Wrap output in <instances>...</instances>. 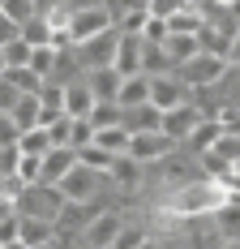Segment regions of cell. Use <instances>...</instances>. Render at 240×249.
Instances as JSON below:
<instances>
[{
	"label": "cell",
	"mask_w": 240,
	"mask_h": 249,
	"mask_svg": "<svg viewBox=\"0 0 240 249\" xmlns=\"http://www.w3.org/2000/svg\"><path fill=\"white\" fill-rule=\"evenodd\" d=\"M227 202V189L219 180H193L185 189H176L168 198V215H185V219H206Z\"/></svg>",
	"instance_id": "cell-1"
},
{
	"label": "cell",
	"mask_w": 240,
	"mask_h": 249,
	"mask_svg": "<svg viewBox=\"0 0 240 249\" xmlns=\"http://www.w3.org/2000/svg\"><path fill=\"white\" fill-rule=\"evenodd\" d=\"M65 202H69V198H65L56 185H26L13 206H17L22 219H48V224H56L60 211H65Z\"/></svg>",
	"instance_id": "cell-2"
},
{
	"label": "cell",
	"mask_w": 240,
	"mask_h": 249,
	"mask_svg": "<svg viewBox=\"0 0 240 249\" xmlns=\"http://www.w3.org/2000/svg\"><path fill=\"white\" fill-rule=\"evenodd\" d=\"M227 69H232V60H219V56H193L189 65H180L176 69V77L189 86V90H215L219 82L227 77Z\"/></svg>",
	"instance_id": "cell-3"
},
{
	"label": "cell",
	"mask_w": 240,
	"mask_h": 249,
	"mask_svg": "<svg viewBox=\"0 0 240 249\" xmlns=\"http://www.w3.org/2000/svg\"><path fill=\"white\" fill-rule=\"evenodd\" d=\"M103 185H112L107 180V172H95V168H86V163H77L56 189L65 194L69 202H99V194H103Z\"/></svg>",
	"instance_id": "cell-4"
},
{
	"label": "cell",
	"mask_w": 240,
	"mask_h": 249,
	"mask_svg": "<svg viewBox=\"0 0 240 249\" xmlns=\"http://www.w3.org/2000/svg\"><path fill=\"white\" fill-rule=\"evenodd\" d=\"M176 150H180V142L168 138L163 129H159V133H133V142H129V159H137V163H146V168H154V163L171 159Z\"/></svg>",
	"instance_id": "cell-5"
},
{
	"label": "cell",
	"mask_w": 240,
	"mask_h": 249,
	"mask_svg": "<svg viewBox=\"0 0 240 249\" xmlns=\"http://www.w3.org/2000/svg\"><path fill=\"white\" fill-rule=\"evenodd\" d=\"M116 48H120V30H103L99 39L90 43H77V60H82V69L90 73V69H107V65H116Z\"/></svg>",
	"instance_id": "cell-6"
},
{
	"label": "cell",
	"mask_w": 240,
	"mask_h": 249,
	"mask_svg": "<svg viewBox=\"0 0 240 249\" xmlns=\"http://www.w3.org/2000/svg\"><path fill=\"white\" fill-rule=\"evenodd\" d=\"M150 103H154L159 112H171V107H185V103H193V90H189V86H185L176 73L150 77Z\"/></svg>",
	"instance_id": "cell-7"
},
{
	"label": "cell",
	"mask_w": 240,
	"mask_h": 249,
	"mask_svg": "<svg viewBox=\"0 0 240 249\" xmlns=\"http://www.w3.org/2000/svg\"><path fill=\"white\" fill-rule=\"evenodd\" d=\"M120 228H124L120 211H99V219L82 232L77 245H82V249H112V245H116V236H120Z\"/></svg>",
	"instance_id": "cell-8"
},
{
	"label": "cell",
	"mask_w": 240,
	"mask_h": 249,
	"mask_svg": "<svg viewBox=\"0 0 240 249\" xmlns=\"http://www.w3.org/2000/svg\"><path fill=\"white\" fill-rule=\"evenodd\" d=\"M202 121H206L202 103H185V107H171V112H163V133H168V138H176V142L185 146V138H189Z\"/></svg>",
	"instance_id": "cell-9"
},
{
	"label": "cell",
	"mask_w": 240,
	"mask_h": 249,
	"mask_svg": "<svg viewBox=\"0 0 240 249\" xmlns=\"http://www.w3.org/2000/svg\"><path fill=\"white\" fill-rule=\"evenodd\" d=\"M112 18H107V9H86V13H77L69 26V35H73V48L77 43H90V39H99L103 30H112Z\"/></svg>",
	"instance_id": "cell-10"
},
{
	"label": "cell",
	"mask_w": 240,
	"mask_h": 249,
	"mask_svg": "<svg viewBox=\"0 0 240 249\" xmlns=\"http://www.w3.org/2000/svg\"><path fill=\"white\" fill-rule=\"evenodd\" d=\"M142 56H146V39H142V35H120L116 73L120 77H137V73H142Z\"/></svg>",
	"instance_id": "cell-11"
},
{
	"label": "cell",
	"mask_w": 240,
	"mask_h": 249,
	"mask_svg": "<svg viewBox=\"0 0 240 249\" xmlns=\"http://www.w3.org/2000/svg\"><path fill=\"white\" fill-rule=\"evenodd\" d=\"M95 107H99V99H95V90H90L86 77L73 82V86H65V116H73V121H90Z\"/></svg>",
	"instance_id": "cell-12"
},
{
	"label": "cell",
	"mask_w": 240,
	"mask_h": 249,
	"mask_svg": "<svg viewBox=\"0 0 240 249\" xmlns=\"http://www.w3.org/2000/svg\"><path fill=\"white\" fill-rule=\"evenodd\" d=\"M73 168H77V150H73V146L48 150V155H43V185H60Z\"/></svg>",
	"instance_id": "cell-13"
},
{
	"label": "cell",
	"mask_w": 240,
	"mask_h": 249,
	"mask_svg": "<svg viewBox=\"0 0 240 249\" xmlns=\"http://www.w3.org/2000/svg\"><path fill=\"white\" fill-rule=\"evenodd\" d=\"M107 180L116 185L120 194H133L137 185L146 180V163H137V159H129V155H120L116 163H112V172H107Z\"/></svg>",
	"instance_id": "cell-14"
},
{
	"label": "cell",
	"mask_w": 240,
	"mask_h": 249,
	"mask_svg": "<svg viewBox=\"0 0 240 249\" xmlns=\"http://www.w3.org/2000/svg\"><path fill=\"white\" fill-rule=\"evenodd\" d=\"M86 82H90V90H95L99 103H116L120 86H124V77L116 73V65H107V69H90V73H86Z\"/></svg>",
	"instance_id": "cell-15"
},
{
	"label": "cell",
	"mask_w": 240,
	"mask_h": 249,
	"mask_svg": "<svg viewBox=\"0 0 240 249\" xmlns=\"http://www.w3.org/2000/svg\"><path fill=\"white\" fill-rule=\"evenodd\" d=\"M219 138H223V124H219L215 116H206V121H202V124H197V129L189 133V138H185V150L202 159L206 150H215V142H219Z\"/></svg>",
	"instance_id": "cell-16"
},
{
	"label": "cell",
	"mask_w": 240,
	"mask_h": 249,
	"mask_svg": "<svg viewBox=\"0 0 240 249\" xmlns=\"http://www.w3.org/2000/svg\"><path fill=\"white\" fill-rule=\"evenodd\" d=\"M124 129H129V133H159V129H163V112H159L154 103L129 107V112H124Z\"/></svg>",
	"instance_id": "cell-17"
},
{
	"label": "cell",
	"mask_w": 240,
	"mask_h": 249,
	"mask_svg": "<svg viewBox=\"0 0 240 249\" xmlns=\"http://www.w3.org/2000/svg\"><path fill=\"white\" fill-rule=\"evenodd\" d=\"M197 43L206 56H219V60H232V35L227 30H219V26H202V35H197Z\"/></svg>",
	"instance_id": "cell-18"
},
{
	"label": "cell",
	"mask_w": 240,
	"mask_h": 249,
	"mask_svg": "<svg viewBox=\"0 0 240 249\" xmlns=\"http://www.w3.org/2000/svg\"><path fill=\"white\" fill-rule=\"evenodd\" d=\"M116 103L129 112V107H142V103H150V77L137 73V77H124V86H120Z\"/></svg>",
	"instance_id": "cell-19"
},
{
	"label": "cell",
	"mask_w": 240,
	"mask_h": 249,
	"mask_svg": "<svg viewBox=\"0 0 240 249\" xmlns=\"http://www.w3.org/2000/svg\"><path fill=\"white\" fill-rule=\"evenodd\" d=\"M129 142H133V133L124 129V124H112V129H99L95 133V146H103L107 155H129Z\"/></svg>",
	"instance_id": "cell-20"
},
{
	"label": "cell",
	"mask_w": 240,
	"mask_h": 249,
	"mask_svg": "<svg viewBox=\"0 0 240 249\" xmlns=\"http://www.w3.org/2000/svg\"><path fill=\"white\" fill-rule=\"evenodd\" d=\"M163 48H168V56H171V65H176V69H180V65H189L193 56H202V43H197V35H171Z\"/></svg>",
	"instance_id": "cell-21"
},
{
	"label": "cell",
	"mask_w": 240,
	"mask_h": 249,
	"mask_svg": "<svg viewBox=\"0 0 240 249\" xmlns=\"http://www.w3.org/2000/svg\"><path fill=\"white\" fill-rule=\"evenodd\" d=\"M39 103H43V124L60 121V116H65V86H60V82H43Z\"/></svg>",
	"instance_id": "cell-22"
},
{
	"label": "cell",
	"mask_w": 240,
	"mask_h": 249,
	"mask_svg": "<svg viewBox=\"0 0 240 249\" xmlns=\"http://www.w3.org/2000/svg\"><path fill=\"white\" fill-rule=\"evenodd\" d=\"M215 232H219V241H240V206H232V202H223L215 215Z\"/></svg>",
	"instance_id": "cell-23"
},
{
	"label": "cell",
	"mask_w": 240,
	"mask_h": 249,
	"mask_svg": "<svg viewBox=\"0 0 240 249\" xmlns=\"http://www.w3.org/2000/svg\"><path fill=\"white\" fill-rule=\"evenodd\" d=\"M13 124H17L22 133L43 124V103H39V95H22V103L13 107Z\"/></svg>",
	"instance_id": "cell-24"
},
{
	"label": "cell",
	"mask_w": 240,
	"mask_h": 249,
	"mask_svg": "<svg viewBox=\"0 0 240 249\" xmlns=\"http://www.w3.org/2000/svg\"><path fill=\"white\" fill-rule=\"evenodd\" d=\"M22 241L30 249L34 245H51V241H56V224H48V219H22Z\"/></svg>",
	"instance_id": "cell-25"
},
{
	"label": "cell",
	"mask_w": 240,
	"mask_h": 249,
	"mask_svg": "<svg viewBox=\"0 0 240 249\" xmlns=\"http://www.w3.org/2000/svg\"><path fill=\"white\" fill-rule=\"evenodd\" d=\"M17 146H22V155H39V159H43V155L51 150V133L43 129V124H39V129H26L22 138H17Z\"/></svg>",
	"instance_id": "cell-26"
},
{
	"label": "cell",
	"mask_w": 240,
	"mask_h": 249,
	"mask_svg": "<svg viewBox=\"0 0 240 249\" xmlns=\"http://www.w3.org/2000/svg\"><path fill=\"white\" fill-rule=\"evenodd\" d=\"M22 39L30 43V48H51V26H48V18H30V22L22 26Z\"/></svg>",
	"instance_id": "cell-27"
},
{
	"label": "cell",
	"mask_w": 240,
	"mask_h": 249,
	"mask_svg": "<svg viewBox=\"0 0 240 249\" xmlns=\"http://www.w3.org/2000/svg\"><path fill=\"white\" fill-rule=\"evenodd\" d=\"M4 77H9V82H13L22 95H39V90H43V77L34 73L30 65H26V69H4Z\"/></svg>",
	"instance_id": "cell-28"
},
{
	"label": "cell",
	"mask_w": 240,
	"mask_h": 249,
	"mask_svg": "<svg viewBox=\"0 0 240 249\" xmlns=\"http://www.w3.org/2000/svg\"><path fill=\"white\" fill-rule=\"evenodd\" d=\"M56 60H60V52H56V48H34V56H30V69L43 77V82H51V73H56Z\"/></svg>",
	"instance_id": "cell-29"
},
{
	"label": "cell",
	"mask_w": 240,
	"mask_h": 249,
	"mask_svg": "<svg viewBox=\"0 0 240 249\" xmlns=\"http://www.w3.org/2000/svg\"><path fill=\"white\" fill-rule=\"evenodd\" d=\"M142 245H150V232H146L142 224H124L112 249H142Z\"/></svg>",
	"instance_id": "cell-30"
},
{
	"label": "cell",
	"mask_w": 240,
	"mask_h": 249,
	"mask_svg": "<svg viewBox=\"0 0 240 249\" xmlns=\"http://www.w3.org/2000/svg\"><path fill=\"white\" fill-rule=\"evenodd\" d=\"M77 163H86V168H95V172H112L116 155H107L103 146H86V150H77Z\"/></svg>",
	"instance_id": "cell-31"
},
{
	"label": "cell",
	"mask_w": 240,
	"mask_h": 249,
	"mask_svg": "<svg viewBox=\"0 0 240 249\" xmlns=\"http://www.w3.org/2000/svg\"><path fill=\"white\" fill-rule=\"evenodd\" d=\"M103 9H107V18L120 26L129 13H137V9H150V0H103Z\"/></svg>",
	"instance_id": "cell-32"
},
{
	"label": "cell",
	"mask_w": 240,
	"mask_h": 249,
	"mask_svg": "<svg viewBox=\"0 0 240 249\" xmlns=\"http://www.w3.org/2000/svg\"><path fill=\"white\" fill-rule=\"evenodd\" d=\"M30 56H34V48H30L26 39H13V43L4 48V60H9V69H26V65H30Z\"/></svg>",
	"instance_id": "cell-33"
},
{
	"label": "cell",
	"mask_w": 240,
	"mask_h": 249,
	"mask_svg": "<svg viewBox=\"0 0 240 249\" xmlns=\"http://www.w3.org/2000/svg\"><path fill=\"white\" fill-rule=\"evenodd\" d=\"M215 155L219 159H227L232 168H240V133H223L215 142Z\"/></svg>",
	"instance_id": "cell-34"
},
{
	"label": "cell",
	"mask_w": 240,
	"mask_h": 249,
	"mask_svg": "<svg viewBox=\"0 0 240 249\" xmlns=\"http://www.w3.org/2000/svg\"><path fill=\"white\" fill-rule=\"evenodd\" d=\"M4 13H9V18H13V22H17V26H26V22H30V18H43L34 0H9V4H4Z\"/></svg>",
	"instance_id": "cell-35"
},
{
	"label": "cell",
	"mask_w": 240,
	"mask_h": 249,
	"mask_svg": "<svg viewBox=\"0 0 240 249\" xmlns=\"http://www.w3.org/2000/svg\"><path fill=\"white\" fill-rule=\"evenodd\" d=\"M17 180L22 185H43V159L39 155H26L22 168H17Z\"/></svg>",
	"instance_id": "cell-36"
},
{
	"label": "cell",
	"mask_w": 240,
	"mask_h": 249,
	"mask_svg": "<svg viewBox=\"0 0 240 249\" xmlns=\"http://www.w3.org/2000/svg\"><path fill=\"white\" fill-rule=\"evenodd\" d=\"M95 133H99V129H95L90 121H73V138H69V146H73V150L95 146Z\"/></svg>",
	"instance_id": "cell-37"
},
{
	"label": "cell",
	"mask_w": 240,
	"mask_h": 249,
	"mask_svg": "<svg viewBox=\"0 0 240 249\" xmlns=\"http://www.w3.org/2000/svg\"><path fill=\"white\" fill-rule=\"evenodd\" d=\"M22 146L13 142V146H0V176H17V168H22Z\"/></svg>",
	"instance_id": "cell-38"
},
{
	"label": "cell",
	"mask_w": 240,
	"mask_h": 249,
	"mask_svg": "<svg viewBox=\"0 0 240 249\" xmlns=\"http://www.w3.org/2000/svg\"><path fill=\"white\" fill-rule=\"evenodd\" d=\"M51 133V150L56 146H69V138H73V116H60V121H51V124H43Z\"/></svg>",
	"instance_id": "cell-39"
},
{
	"label": "cell",
	"mask_w": 240,
	"mask_h": 249,
	"mask_svg": "<svg viewBox=\"0 0 240 249\" xmlns=\"http://www.w3.org/2000/svg\"><path fill=\"white\" fill-rule=\"evenodd\" d=\"M142 39H146V43H168V39H171L168 18H150V22H146V30H142Z\"/></svg>",
	"instance_id": "cell-40"
},
{
	"label": "cell",
	"mask_w": 240,
	"mask_h": 249,
	"mask_svg": "<svg viewBox=\"0 0 240 249\" xmlns=\"http://www.w3.org/2000/svg\"><path fill=\"white\" fill-rule=\"evenodd\" d=\"M13 241H22V215L17 211L0 219V245H13Z\"/></svg>",
	"instance_id": "cell-41"
},
{
	"label": "cell",
	"mask_w": 240,
	"mask_h": 249,
	"mask_svg": "<svg viewBox=\"0 0 240 249\" xmlns=\"http://www.w3.org/2000/svg\"><path fill=\"white\" fill-rule=\"evenodd\" d=\"M17 103H22V90H17L9 77H0V112H9V116H13V107H17Z\"/></svg>",
	"instance_id": "cell-42"
},
{
	"label": "cell",
	"mask_w": 240,
	"mask_h": 249,
	"mask_svg": "<svg viewBox=\"0 0 240 249\" xmlns=\"http://www.w3.org/2000/svg\"><path fill=\"white\" fill-rule=\"evenodd\" d=\"M146 22H150V9H137V13H129V18H124L116 30H120V35H142Z\"/></svg>",
	"instance_id": "cell-43"
},
{
	"label": "cell",
	"mask_w": 240,
	"mask_h": 249,
	"mask_svg": "<svg viewBox=\"0 0 240 249\" xmlns=\"http://www.w3.org/2000/svg\"><path fill=\"white\" fill-rule=\"evenodd\" d=\"M189 0H150V18H176Z\"/></svg>",
	"instance_id": "cell-44"
},
{
	"label": "cell",
	"mask_w": 240,
	"mask_h": 249,
	"mask_svg": "<svg viewBox=\"0 0 240 249\" xmlns=\"http://www.w3.org/2000/svg\"><path fill=\"white\" fill-rule=\"evenodd\" d=\"M13 39H22V26H17L9 13H4V9H0V48H9Z\"/></svg>",
	"instance_id": "cell-45"
},
{
	"label": "cell",
	"mask_w": 240,
	"mask_h": 249,
	"mask_svg": "<svg viewBox=\"0 0 240 249\" xmlns=\"http://www.w3.org/2000/svg\"><path fill=\"white\" fill-rule=\"evenodd\" d=\"M17 138H22V129L13 124V116H9V112H0V146H13Z\"/></svg>",
	"instance_id": "cell-46"
},
{
	"label": "cell",
	"mask_w": 240,
	"mask_h": 249,
	"mask_svg": "<svg viewBox=\"0 0 240 249\" xmlns=\"http://www.w3.org/2000/svg\"><path fill=\"white\" fill-rule=\"evenodd\" d=\"M60 4H69L73 13H86V9H103V0H60Z\"/></svg>",
	"instance_id": "cell-47"
},
{
	"label": "cell",
	"mask_w": 240,
	"mask_h": 249,
	"mask_svg": "<svg viewBox=\"0 0 240 249\" xmlns=\"http://www.w3.org/2000/svg\"><path fill=\"white\" fill-rule=\"evenodd\" d=\"M232 65H236V69H240V30H236V35H232Z\"/></svg>",
	"instance_id": "cell-48"
},
{
	"label": "cell",
	"mask_w": 240,
	"mask_h": 249,
	"mask_svg": "<svg viewBox=\"0 0 240 249\" xmlns=\"http://www.w3.org/2000/svg\"><path fill=\"white\" fill-rule=\"evenodd\" d=\"M34 4H39V13H48V9H56L60 0H34Z\"/></svg>",
	"instance_id": "cell-49"
},
{
	"label": "cell",
	"mask_w": 240,
	"mask_h": 249,
	"mask_svg": "<svg viewBox=\"0 0 240 249\" xmlns=\"http://www.w3.org/2000/svg\"><path fill=\"white\" fill-rule=\"evenodd\" d=\"M4 69H9V60H4V48H0V77H4Z\"/></svg>",
	"instance_id": "cell-50"
},
{
	"label": "cell",
	"mask_w": 240,
	"mask_h": 249,
	"mask_svg": "<svg viewBox=\"0 0 240 249\" xmlns=\"http://www.w3.org/2000/svg\"><path fill=\"white\" fill-rule=\"evenodd\" d=\"M232 18H236V22H240V0H232Z\"/></svg>",
	"instance_id": "cell-51"
},
{
	"label": "cell",
	"mask_w": 240,
	"mask_h": 249,
	"mask_svg": "<svg viewBox=\"0 0 240 249\" xmlns=\"http://www.w3.org/2000/svg\"><path fill=\"white\" fill-rule=\"evenodd\" d=\"M219 249H240V241H223V245H219Z\"/></svg>",
	"instance_id": "cell-52"
},
{
	"label": "cell",
	"mask_w": 240,
	"mask_h": 249,
	"mask_svg": "<svg viewBox=\"0 0 240 249\" xmlns=\"http://www.w3.org/2000/svg\"><path fill=\"white\" fill-rule=\"evenodd\" d=\"M34 249H65V245H60V241H51V245H34Z\"/></svg>",
	"instance_id": "cell-53"
},
{
	"label": "cell",
	"mask_w": 240,
	"mask_h": 249,
	"mask_svg": "<svg viewBox=\"0 0 240 249\" xmlns=\"http://www.w3.org/2000/svg\"><path fill=\"white\" fill-rule=\"evenodd\" d=\"M142 249H163V245H159V241H150V245H142Z\"/></svg>",
	"instance_id": "cell-54"
},
{
	"label": "cell",
	"mask_w": 240,
	"mask_h": 249,
	"mask_svg": "<svg viewBox=\"0 0 240 249\" xmlns=\"http://www.w3.org/2000/svg\"><path fill=\"white\" fill-rule=\"evenodd\" d=\"M219 4H223V9H232V0H219Z\"/></svg>",
	"instance_id": "cell-55"
},
{
	"label": "cell",
	"mask_w": 240,
	"mask_h": 249,
	"mask_svg": "<svg viewBox=\"0 0 240 249\" xmlns=\"http://www.w3.org/2000/svg\"><path fill=\"white\" fill-rule=\"evenodd\" d=\"M4 4H9V0H0V9H4Z\"/></svg>",
	"instance_id": "cell-56"
},
{
	"label": "cell",
	"mask_w": 240,
	"mask_h": 249,
	"mask_svg": "<svg viewBox=\"0 0 240 249\" xmlns=\"http://www.w3.org/2000/svg\"><path fill=\"white\" fill-rule=\"evenodd\" d=\"M0 249H4V245H0Z\"/></svg>",
	"instance_id": "cell-57"
}]
</instances>
